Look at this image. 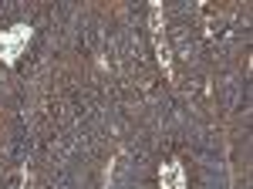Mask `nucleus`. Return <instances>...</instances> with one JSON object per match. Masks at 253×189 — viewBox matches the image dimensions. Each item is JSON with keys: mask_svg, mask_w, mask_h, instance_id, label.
<instances>
[{"mask_svg": "<svg viewBox=\"0 0 253 189\" xmlns=\"http://www.w3.org/2000/svg\"><path fill=\"white\" fill-rule=\"evenodd\" d=\"M24 41H27V31H24V27H17V34H14V38H0V54L10 61V57H14V51H17Z\"/></svg>", "mask_w": 253, "mask_h": 189, "instance_id": "1", "label": "nucleus"}, {"mask_svg": "<svg viewBox=\"0 0 253 189\" xmlns=\"http://www.w3.org/2000/svg\"><path fill=\"white\" fill-rule=\"evenodd\" d=\"M169 186H172V189H182V186H179V172H175V169L169 172Z\"/></svg>", "mask_w": 253, "mask_h": 189, "instance_id": "2", "label": "nucleus"}]
</instances>
